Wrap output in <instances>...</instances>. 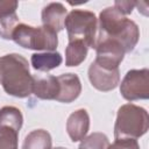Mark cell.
Returning <instances> with one entry per match:
<instances>
[{
	"label": "cell",
	"instance_id": "obj_21",
	"mask_svg": "<svg viewBox=\"0 0 149 149\" xmlns=\"http://www.w3.org/2000/svg\"><path fill=\"white\" fill-rule=\"evenodd\" d=\"M135 5H136L135 1H115L114 2V7L125 16L133 12V9L135 8Z\"/></svg>",
	"mask_w": 149,
	"mask_h": 149
},
{
	"label": "cell",
	"instance_id": "obj_13",
	"mask_svg": "<svg viewBox=\"0 0 149 149\" xmlns=\"http://www.w3.org/2000/svg\"><path fill=\"white\" fill-rule=\"evenodd\" d=\"M68 15L65 6L61 2H51L42 10V23L45 27L54 29L56 33L64 28V21Z\"/></svg>",
	"mask_w": 149,
	"mask_h": 149
},
{
	"label": "cell",
	"instance_id": "obj_6",
	"mask_svg": "<svg viewBox=\"0 0 149 149\" xmlns=\"http://www.w3.org/2000/svg\"><path fill=\"white\" fill-rule=\"evenodd\" d=\"M120 93L128 101L148 99L149 97L148 69L128 71L120 84Z\"/></svg>",
	"mask_w": 149,
	"mask_h": 149
},
{
	"label": "cell",
	"instance_id": "obj_3",
	"mask_svg": "<svg viewBox=\"0 0 149 149\" xmlns=\"http://www.w3.org/2000/svg\"><path fill=\"white\" fill-rule=\"evenodd\" d=\"M149 128L148 112L134 104L122 105L118 109L114 125L115 139H137Z\"/></svg>",
	"mask_w": 149,
	"mask_h": 149
},
{
	"label": "cell",
	"instance_id": "obj_14",
	"mask_svg": "<svg viewBox=\"0 0 149 149\" xmlns=\"http://www.w3.org/2000/svg\"><path fill=\"white\" fill-rule=\"evenodd\" d=\"M30 62L35 70L48 72L58 68L62 64L63 58L62 55L57 51H45V52H37L31 55Z\"/></svg>",
	"mask_w": 149,
	"mask_h": 149
},
{
	"label": "cell",
	"instance_id": "obj_9",
	"mask_svg": "<svg viewBox=\"0 0 149 149\" xmlns=\"http://www.w3.org/2000/svg\"><path fill=\"white\" fill-rule=\"evenodd\" d=\"M19 2L14 0L0 1V37L12 40V35L19 24V16L16 14Z\"/></svg>",
	"mask_w": 149,
	"mask_h": 149
},
{
	"label": "cell",
	"instance_id": "obj_5",
	"mask_svg": "<svg viewBox=\"0 0 149 149\" xmlns=\"http://www.w3.org/2000/svg\"><path fill=\"white\" fill-rule=\"evenodd\" d=\"M12 40L24 49L55 51L58 45L57 33L45 26L33 27L19 23L13 31Z\"/></svg>",
	"mask_w": 149,
	"mask_h": 149
},
{
	"label": "cell",
	"instance_id": "obj_12",
	"mask_svg": "<svg viewBox=\"0 0 149 149\" xmlns=\"http://www.w3.org/2000/svg\"><path fill=\"white\" fill-rule=\"evenodd\" d=\"M59 83V93L56 98L59 102L70 104L76 100L81 92L80 79L74 73H63L57 77Z\"/></svg>",
	"mask_w": 149,
	"mask_h": 149
},
{
	"label": "cell",
	"instance_id": "obj_17",
	"mask_svg": "<svg viewBox=\"0 0 149 149\" xmlns=\"http://www.w3.org/2000/svg\"><path fill=\"white\" fill-rule=\"evenodd\" d=\"M50 134L44 129L31 130L23 141L22 149H52Z\"/></svg>",
	"mask_w": 149,
	"mask_h": 149
},
{
	"label": "cell",
	"instance_id": "obj_4",
	"mask_svg": "<svg viewBox=\"0 0 149 149\" xmlns=\"http://www.w3.org/2000/svg\"><path fill=\"white\" fill-rule=\"evenodd\" d=\"M64 27L69 41H81L88 48H95L98 38V19L94 13L83 9H73L68 13Z\"/></svg>",
	"mask_w": 149,
	"mask_h": 149
},
{
	"label": "cell",
	"instance_id": "obj_7",
	"mask_svg": "<svg viewBox=\"0 0 149 149\" xmlns=\"http://www.w3.org/2000/svg\"><path fill=\"white\" fill-rule=\"evenodd\" d=\"M94 49L97 51L95 62L108 69H119L126 54L119 42L106 37H98Z\"/></svg>",
	"mask_w": 149,
	"mask_h": 149
},
{
	"label": "cell",
	"instance_id": "obj_20",
	"mask_svg": "<svg viewBox=\"0 0 149 149\" xmlns=\"http://www.w3.org/2000/svg\"><path fill=\"white\" fill-rule=\"evenodd\" d=\"M107 149H140L136 139H115Z\"/></svg>",
	"mask_w": 149,
	"mask_h": 149
},
{
	"label": "cell",
	"instance_id": "obj_1",
	"mask_svg": "<svg viewBox=\"0 0 149 149\" xmlns=\"http://www.w3.org/2000/svg\"><path fill=\"white\" fill-rule=\"evenodd\" d=\"M98 37H106L119 42L127 54L137 44L140 30L133 20L121 14L113 6L102 9L99 14Z\"/></svg>",
	"mask_w": 149,
	"mask_h": 149
},
{
	"label": "cell",
	"instance_id": "obj_16",
	"mask_svg": "<svg viewBox=\"0 0 149 149\" xmlns=\"http://www.w3.org/2000/svg\"><path fill=\"white\" fill-rule=\"evenodd\" d=\"M88 47L81 41H69L65 49V64L66 66H78L87 56Z\"/></svg>",
	"mask_w": 149,
	"mask_h": 149
},
{
	"label": "cell",
	"instance_id": "obj_11",
	"mask_svg": "<svg viewBox=\"0 0 149 149\" xmlns=\"http://www.w3.org/2000/svg\"><path fill=\"white\" fill-rule=\"evenodd\" d=\"M33 94L43 100H56L59 93V83L57 77L51 74L33 76Z\"/></svg>",
	"mask_w": 149,
	"mask_h": 149
},
{
	"label": "cell",
	"instance_id": "obj_15",
	"mask_svg": "<svg viewBox=\"0 0 149 149\" xmlns=\"http://www.w3.org/2000/svg\"><path fill=\"white\" fill-rule=\"evenodd\" d=\"M23 123V116L19 108L3 106L0 108V130H12L19 133Z\"/></svg>",
	"mask_w": 149,
	"mask_h": 149
},
{
	"label": "cell",
	"instance_id": "obj_8",
	"mask_svg": "<svg viewBox=\"0 0 149 149\" xmlns=\"http://www.w3.org/2000/svg\"><path fill=\"white\" fill-rule=\"evenodd\" d=\"M88 79L91 85L102 92L114 90L120 81L119 69H108L93 61L88 68Z\"/></svg>",
	"mask_w": 149,
	"mask_h": 149
},
{
	"label": "cell",
	"instance_id": "obj_19",
	"mask_svg": "<svg viewBox=\"0 0 149 149\" xmlns=\"http://www.w3.org/2000/svg\"><path fill=\"white\" fill-rule=\"evenodd\" d=\"M19 133L0 130V149H17Z\"/></svg>",
	"mask_w": 149,
	"mask_h": 149
},
{
	"label": "cell",
	"instance_id": "obj_18",
	"mask_svg": "<svg viewBox=\"0 0 149 149\" xmlns=\"http://www.w3.org/2000/svg\"><path fill=\"white\" fill-rule=\"evenodd\" d=\"M109 146L108 137L102 133H92L85 136L79 146V149H107Z\"/></svg>",
	"mask_w": 149,
	"mask_h": 149
},
{
	"label": "cell",
	"instance_id": "obj_22",
	"mask_svg": "<svg viewBox=\"0 0 149 149\" xmlns=\"http://www.w3.org/2000/svg\"><path fill=\"white\" fill-rule=\"evenodd\" d=\"M54 149H66V148H62V147H58V148H54Z\"/></svg>",
	"mask_w": 149,
	"mask_h": 149
},
{
	"label": "cell",
	"instance_id": "obj_2",
	"mask_svg": "<svg viewBox=\"0 0 149 149\" xmlns=\"http://www.w3.org/2000/svg\"><path fill=\"white\" fill-rule=\"evenodd\" d=\"M33 76L28 61L20 54L0 57V84L5 92L16 98H27L33 93Z\"/></svg>",
	"mask_w": 149,
	"mask_h": 149
},
{
	"label": "cell",
	"instance_id": "obj_10",
	"mask_svg": "<svg viewBox=\"0 0 149 149\" xmlns=\"http://www.w3.org/2000/svg\"><path fill=\"white\" fill-rule=\"evenodd\" d=\"M90 128V115L86 109L79 108L72 112L66 121V132L72 142L81 141Z\"/></svg>",
	"mask_w": 149,
	"mask_h": 149
}]
</instances>
